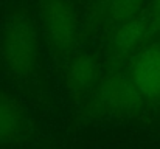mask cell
<instances>
[{"instance_id":"obj_2","label":"cell","mask_w":160,"mask_h":149,"mask_svg":"<svg viewBox=\"0 0 160 149\" xmlns=\"http://www.w3.org/2000/svg\"><path fill=\"white\" fill-rule=\"evenodd\" d=\"M42 23L56 51L67 53L73 48L78 39V17L68 0H44Z\"/></svg>"},{"instance_id":"obj_6","label":"cell","mask_w":160,"mask_h":149,"mask_svg":"<svg viewBox=\"0 0 160 149\" xmlns=\"http://www.w3.org/2000/svg\"><path fill=\"white\" fill-rule=\"evenodd\" d=\"M97 75H98L97 62L90 56H79L68 67L67 84L73 92L81 93L93 86Z\"/></svg>"},{"instance_id":"obj_4","label":"cell","mask_w":160,"mask_h":149,"mask_svg":"<svg viewBox=\"0 0 160 149\" xmlns=\"http://www.w3.org/2000/svg\"><path fill=\"white\" fill-rule=\"evenodd\" d=\"M131 79L145 98H160V42L151 44L134 57Z\"/></svg>"},{"instance_id":"obj_1","label":"cell","mask_w":160,"mask_h":149,"mask_svg":"<svg viewBox=\"0 0 160 149\" xmlns=\"http://www.w3.org/2000/svg\"><path fill=\"white\" fill-rule=\"evenodd\" d=\"M0 50L9 73L17 78H27L31 75L38 62L39 41L36 28L27 16H12L5 23Z\"/></svg>"},{"instance_id":"obj_7","label":"cell","mask_w":160,"mask_h":149,"mask_svg":"<svg viewBox=\"0 0 160 149\" xmlns=\"http://www.w3.org/2000/svg\"><path fill=\"white\" fill-rule=\"evenodd\" d=\"M145 34L146 23L142 19L134 17L131 20L118 23V28L113 34V47L120 51H131L140 44Z\"/></svg>"},{"instance_id":"obj_5","label":"cell","mask_w":160,"mask_h":149,"mask_svg":"<svg viewBox=\"0 0 160 149\" xmlns=\"http://www.w3.org/2000/svg\"><path fill=\"white\" fill-rule=\"evenodd\" d=\"M25 124L20 104L14 98L0 93V145L16 140Z\"/></svg>"},{"instance_id":"obj_3","label":"cell","mask_w":160,"mask_h":149,"mask_svg":"<svg viewBox=\"0 0 160 149\" xmlns=\"http://www.w3.org/2000/svg\"><path fill=\"white\" fill-rule=\"evenodd\" d=\"M143 95L132 82L131 76L110 75L104 78L98 89L100 104L109 112H134L142 106Z\"/></svg>"},{"instance_id":"obj_8","label":"cell","mask_w":160,"mask_h":149,"mask_svg":"<svg viewBox=\"0 0 160 149\" xmlns=\"http://www.w3.org/2000/svg\"><path fill=\"white\" fill-rule=\"evenodd\" d=\"M143 0H106V12L110 20L123 23L137 17Z\"/></svg>"},{"instance_id":"obj_9","label":"cell","mask_w":160,"mask_h":149,"mask_svg":"<svg viewBox=\"0 0 160 149\" xmlns=\"http://www.w3.org/2000/svg\"><path fill=\"white\" fill-rule=\"evenodd\" d=\"M152 19L157 25H160V0L152 2Z\"/></svg>"}]
</instances>
